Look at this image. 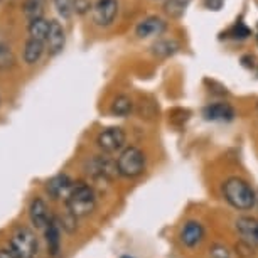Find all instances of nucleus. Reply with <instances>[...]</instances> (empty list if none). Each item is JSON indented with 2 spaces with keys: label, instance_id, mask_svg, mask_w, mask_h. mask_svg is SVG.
I'll return each mask as SVG.
<instances>
[{
  "label": "nucleus",
  "instance_id": "obj_15",
  "mask_svg": "<svg viewBox=\"0 0 258 258\" xmlns=\"http://www.w3.org/2000/svg\"><path fill=\"white\" fill-rule=\"evenodd\" d=\"M44 42L37 41V39H29L26 42V49H24V61L27 64H36L41 59L42 52H44Z\"/></svg>",
  "mask_w": 258,
  "mask_h": 258
},
{
  "label": "nucleus",
  "instance_id": "obj_14",
  "mask_svg": "<svg viewBox=\"0 0 258 258\" xmlns=\"http://www.w3.org/2000/svg\"><path fill=\"white\" fill-rule=\"evenodd\" d=\"M29 216H31L32 225L36 228H44L51 223L49 220V209L41 198L32 199L31 208H29Z\"/></svg>",
  "mask_w": 258,
  "mask_h": 258
},
{
  "label": "nucleus",
  "instance_id": "obj_20",
  "mask_svg": "<svg viewBox=\"0 0 258 258\" xmlns=\"http://www.w3.org/2000/svg\"><path fill=\"white\" fill-rule=\"evenodd\" d=\"M44 6H46V0H24L22 11L29 21H36V19L42 17Z\"/></svg>",
  "mask_w": 258,
  "mask_h": 258
},
{
  "label": "nucleus",
  "instance_id": "obj_4",
  "mask_svg": "<svg viewBox=\"0 0 258 258\" xmlns=\"http://www.w3.org/2000/svg\"><path fill=\"white\" fill-rule=\"evenodd\" d=\"M11 250L16 258H34L37 253V238L29 228H17L11 238Z\"/></svg>",
  "mask_w": 258,
  "mask_h": 258
},
{
  "label": "nucleus",
  "instance_id": "obj_6",
  "mask_svg": "<svg viewBox=\"0 0 258 258\" xmlns=\"http://www.w3.org/2000/svg\"><path fill=\"white\" fill-rule=\"evenodd\" d=\"M88 172L103 179H115L118 176V167H116L115 160H111L106 155H95L88 162Z\"/></svg>",
  "mask_w": 258,
  "mask_h": 258
},
{
  "label": "nucleus",
  "instance_id": "obj_28",
  "mask_svg": "<svg viewBox=\"0 0 258 258\" xmlns=\"http://www.w3.org/2000/svg\"><path fill=\"white\" fill-rule=\"evenodd\" d=\"M121 258H132V256H121Z\"/></svg>",
  "mask_w": 258,
  "mask_h": 258
},
{
  "label": "nucleus",
  "instance_id": "obj_23",
  "mask_svg": "<svg viewBox=\"0 0 258 258\" xmlns=\"http://www.w3.org/2000/svg\"><path fill=\"white\" fill-rule=\"evenodd\" d=\"M209 256L211 258H230V250L225 245H213L209 248Z\"/></svg>",
  "mask_w": 258,
  "mask_h": 258
},
{
  "label": "nucleus",
  "instance_id": "obj_11",
  "mask_svg": "<svg viewBox=\"0 0 258 258\" xmlns=\"http://www.w3.org/2000/svg\"><path fill=\"white\" fill-rule=\"evenodd\" d=\"M179 238H181L182 245H186L189 248L198 246L204 238V226L199 221H194V220L187 221L186 225L182 226Z\"/></svg>",
  "mask_w": 258,
  "mask_h": 258
},
{
  "label": "nucleus",
  "instance_id": "obj_27",
  "mask_svg": "<svg viewBox=\"0 0 258 258\" xmlns=\"http://www.w3.org/2000/svg\"><path fill=\"white\" fill-rule=\"evenodd\" d=\"M0 258H16V255L12 253L11 248H9V250H6V248H2V250H0Z\"/></svg>",
  "mask_w": 258,
  "mask_h": 258
},
{
  "label": "nucleus",
  "instance_id": "obj_22",
  "mask_svg": "<svg viewBox=\"0 0 258 258\" xmlns=\"http://www.w3.org/2000/svg\"><path fill=\"white\" fill-rule=\"evenodd\" d=\"M54 6L57 9V12L66 19L71 17V14L75 12V9H73V0H54Z\"/></svg>",
  "mask_w": 258,
  "mask_h": 258
},
{
  "label": "nucleus",
  "instance_id": "obj_10",
  "mask_svg": "<svg viewBox=\"0 0 258 258\" xmlns=\"http://www.w3.org/2000/svg\"><path fill=\"white\" fill-rule=\"evenodd\" d=\"M236 230L248 245H258V220L251 216H241L236 220Z\"/></svg>",
  "mask_w": 258,
  "mask_h": 258
},
{
  "label": "nucleus",
  "instance_id": "obj_21",
  "mask_svg": "<svg viewBox=\"0 0 258 258\" xmlns=\"http://www.w3.org/2000/svg\"><path fill=\"white\" fill-rule=\"evenodd\" d=\"M14 52L9 46L0 44V70H9L14 66Z\"/></svg>",
  "mask_w": 258,
  "mask_h": 258
},
{
  "label": "nucleus",
  "instance_id": "obj_5",
  "mask_svg": "<svg viewBox=\"0 0 258 258\" xmlns=\"http://www.w3.org/2000/svg\"><path fill=\"white\" fill-rule=\"evenodd\" d=\"M125 140H126V135L120 126H108V128L101 130L98 134V137H96V145L100 147L101 152L113 154L123 147Z\"/></svg>",
  "mask_w": 258,
  "mask_h": 258
},
{
  "label": "nucleus",
  "instance_id": "obj_25",
  "mask_svg": "<svg viewBox=\"0 0 258 258\" xmlns=\"http://www.w3.org/2000/svg\"><path fill=\"white\" fill-rule=\"evenodd\" d=\"M73 9L78 14H85L91 9V4L90 0H73Z\"/></svg>",
  "mask_w": 258,
  "mask_h": 258
},
{
  "label": "nucleus",
  "instance_id": "obj_17",
  "mask_svg": "<svg viewBox=\"0 0 258 258\" xmlns=\"http://www.w3.org/2000/svg\"><path fill=\"white\" fill-rule=\"evenodd\" d=\"M49 29H51V22L46 21V19H36V21H31L29 24V36L31 39H37V41L46 42L47 36H49Z\"/></svg>",
  "mask_w": 258,
  "mask_h": 258
},
{
  "label": "nucleus",
  "instance_id": "obj_7",
  "mask_svg": "<svg viewBox=\"0 0 258 258\" xmlns=\"http://www.w3.org/2000/svg\"><path fill=\"white\" fill-rule=\"evenodd\" d=\"M118 14V2L116 0H98L93 7V19L98 26H110Z\"/></svg>",
  "mask_w": 258,
  "mask_h": 258
},
{
  "label": "nucleus",
  "instance_id": "obj_2",
  "mask_svg": "<svg viewBox=\"0 0 258 258\" xmlns=\"http://www.w3.org/2000/svg\"><path fill=\"white\" fill-rule=\"evenodd\" d=\"M66 206L70 214L75 218H85L95 211L96 208V196L95 191L88 184L76 182L73 186V191L66 198Z\"/></svg>",
  "mask_w": 258,
  "mask_h": 258
},
{
  "label": "nucleus",
  "instance_id": "obj_29",
  "mask_svg": "<svg viewBox=\"0 0 258 258\" xmlns=\"http://www.w3.org/2000/svg\"><path fill=\"white\" fill-rule=\"evenodd\" d=\"M256 113H258V103H256Z\"/></svg>",
  "mask_w": 258,
  "mask_h": 258
},
{
  "label": "nucleus",
  "instance_id": "obj_18",
  "mask_svg": "<svg viewBox=\"0 0 258 258\" xmlns=\"http://www.w3.org/2000/svg\"><path fill=\"white\" fill-rule=\"evenodd\" d=\"M150 49H152V54H155L157 57H167L172 56L174 52H177L179 42H176L174 39H160V41L154 42Z\"/></svg>",
  "mask_w": 258,
  "mask_h": 258
},
{
  "label": "nucleus",
  "instance_id": "obj_8",
  "mask_svg": "<svg viewBox=\"0 0 258 258\" xmlns=\"http://www.w3.org/2000/svg\"><path fill=\"white\" fill-rule=\"evenodd\" d=\"M75 184L71 182V179L66 174H57V176L51 177L46 184V192L49 194L52 199H61L68 198L70 192L73 191Z\"/></svg>",
  "mask_w": 258,
  "mask_h": 258
},
{
  "label": "nucleus",
  "instance_id": "obj_26",
  "mask_svg": "<svg viewBox=\"0 0 258 258\" xmlns=\"http://www.w3.org/2000/svg\"><path fill=\"white\" fill-rule=\"evenodd\" d=\"M225 4V0H204V6L208 9H213V11H220Z\"/></svg>",
  "mask_w": 258,
  "mask_h": 258
},
{
  "label": "nucleus",
  "instance_id": "obj_24",
  "mask_svg": "<svg viewBox=\"0 0 258 258\" xmlns=\"http://www.w3.org/2000/svg\"><path fill=\"white\" fill-rule=\"evenodd\" d=\"M231 34H233V37H235V39H246L251 34V31L243 22H238L236 26L231 29Z\"/></svg>",
  "mask_w": 258,
  "mask_h": 258
},
{
  "label": "nucleus",
  "instance_id": "obj_16",
  "mask_svg": "<svg viewBox=\"0 0 258 258\" xmlns=\"http://www.w3.org/2000/svg\"><path fill=\"white\" fill-rule=\"evenodd\" d=\"M46 241H47V250H49L52 256H56L61 248V233H59V226L54 221H51L46 228Z\"/></svg>",
  "mask_w": 258,
  "mask_h": 258
},
{
  "label": "nucleus",
  "instance_id": "obj_1",
  "mask_svg": "<svg viewBox=\"0 0 258 258\" xmlns=\"http://www.w3.org/2000/svg\"><path fill=\"white\" fill-rule=\"evenodd\" d=\"M223 194H225L226 201L235 209H240V211L251 209L256 201L255 191L241 177H228L225 184H223Z\"/></svg>",
  "mask_w": 258,
  "mask_h": 258
},
{
  "label": "nucleus",
  "instance_id": "obj_12",
  "mask_svg": "<svg viewBox=\"0 0 258 258\" xmlns=\"http://www.w3.org/2000/svg\"><path fill=\"white\" fill-rule=\"evenodd\" d=\"M164 31H165V21H162V19L157 16L145 17L144 21H140L139 26L135 27V34H137L140 39L160 36Z\"/></svg>",
  "mask_w": 258,
  "mask_h": 258
},
{
  "label": "nucleus",
  "instance_id": "obj_3",
  "mask_svg": "<svg viewBox=\"0 0 258 258\" xmlns=\"http://www.w3.org/2000/svg\"><path fill=\"white\" fill-rule=\"evenodd\" d=\"M118 174L126 179L139 177L145 170V155L139 147H126L116 159Z\"/></svg>",
  "mask_w": 258,
  "mask_h": 258
},
{
  "label": "nucleus",
  "instance_id": "obj_9",
  "mask_svg": "<svg viewBox=\"0 0 258 258\" xmlns=\"http://www.w3.org/2000/svg\"><path fill=\"white\" fill-rule=\"evenodd\" d=\"M203 115L206 120L211 121H230L235 118V108L230 103H225V101H218V103L208 105L206 108L203 110Z\"/></svg>",
  "mask_w": 258,
  "mask_h": 258
},
{
  "label": "nucleus",
  "instance_id": "obj_19",
  "mask_svg": "<svg viewBox=\"0 0 258 258\" xmlns=\"http://www.w3.org/2000/svg\"><path fill=\"white\" fill-rule=\"evenodd\" d=\"M134 110V101L130 96L126 95H118L111 103V113L116 116H126L130 115Z\"/></svg>",
  "mask_w": 258,
  "mask_h": 258
},
{
  "label": "nucleus",
  "instance_id": "obj_13",
  "mask_svg": "<svg viewBox=\"0 0 258 258\" xmlns=\"http://www.w3.org/2000/svg\"><path fill=\"white\" fill-rule=\"evenodd\" d=\"M66 42V36H64V29L57 21H51V29H49V36L46 39L47 44V51H49V56H56L59 54L64 47Z\"/></svg>",
  "mask_w": 258,
  "mask_h": 258
}]
</instances>
